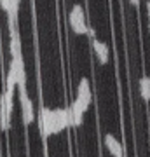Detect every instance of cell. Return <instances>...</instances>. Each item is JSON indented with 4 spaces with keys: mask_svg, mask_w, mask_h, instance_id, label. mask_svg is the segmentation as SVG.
I'll list each match as a JSON object with an SVG mask.
<instances>
[{
    "mask_svg": "<svg viewBox=\"0 0 150 157\" xmlns=\"http://www.w3.org/2000/svg\"><path fill=\"white\" fill-rule=\"evenodd\" d=\"M103 141H105V147L108 148V152H110L113 157H124V150H122V145H121V141L117 140L113 135H105V138H103Z\"/></svg>",
    "mask_w": 150,
    "mask_h": 157,
    "instance_id": "obj_4",
    "label": "cell"
},
{
    "mask_svg": "<svg viewBox=\"0 0 150 157\" xmlns=\"http://www.w3.org/2000/svg\"><path fill=\"white\" fill-rule=\"evenodd\" d=\"M129 2H131L133 6H140V0H129Z\"/></svg>",
    "mask_w": 150,
    "mask_h": 157,
    "instance_id": "obj_9",
    "label": "cell"
},
{
    "mask_svg": "<svg viewBox=\"0 0 150 157\" xmlns=\"http://www.w3.org/2000/svg\"><path fill=\"white\" fill-rule=\"evenodd\" d=\"M93 49H94V52H96V56H98V59H100V63L105 65V63L108 61V45L94 37V39H93Z\"/></svg>",
    "mask_w": 150,
    "mask_h": 157,
    "instance_id": "obj_5",
    "label": "cell"
},
{
    "mask_svg": "<svg viewBox=\"0 0 150 157\" xmlns=\"http://www.w3.org/2000/svg\"><path fill=\"white\" fill-rule=\"evenodd\" d=\"M0 157H2V155H0Z\"/></svg>",
    "mask_w": 150,
    "mask_h": 157,
    "instance_id": "obj_10",
    "label": "cell"
},
{
    "mask_svg": "<svg viewBox=\"0 0 150 157\" xmlns=\"http://www.w3.org/2000/svg\"><path fill=\"white\" fill-rule=\"evenodd\" d=\"M140 94L143 98L145 101H150V77L143 75V77L140 78Z\"/></svg>",
    "mask_w": 150,
    "mask_h": 157,
    "instance_id": "obj_8",
    "label": "cell"
},
{
    "mask_svg": "<svg viewBox=\"0 0 150 157\" xmlns=\"http://www.w3.org/2000/svg\"><path fill=\"white\" fill-rule=\"evenodd\" d=\"M68 21H70V26H72V30L75 33H79V35L87 33L89 26L86 25V16H84V9L80 4H75L72 7V11L68 14Z\"/></svg>",
    "mask_w": 150,
    "mask_h": 157,
    "instance_id": "obj_2",
    "label": "cell"
},
{
    "mask_svg": "<svg viewBox=\"0 0 150 157\" xmlns=\"http://www.w3.org/2000/svg\"><path fill=\"white\" fill-rule=\"evenodd\" d=\"M11 52H12V58L21 56V40H19L17 28H11Z\"/></svg>",
    "mask_w": 150,
    "mask_h": 157,
    "instance_id": "obj_6",
    "label": "cell"
},
{
    "mask_svg": "<svg viewBox=\"0 0 150 157\" xmlns=\"http://www.w3.org/2000/svg\"><path fill=\"white\" fill-rule=\"evenodd\" d=\"M77 96H82V98H89L93 100V93H91V84H89V78L82 77L80 82L77 86Z\"/></svg>",
    "mask_w": 150,
    "mask_h": 157,
    "instance_id": "obj_7",
    "label": "cell"
},
{
    "mask_svg": "<svg viewBox=\"0 0 150 157\" xmlns=\"http://www.w3.org/2000/svg\"><path fill=\"white\" fill-rule=\"evenodd\" d=\"M39 126H40V133H42L44 138H49L51 135H58V133H61V129H60V126H58V121H56L54 108L40 107Z\"/></svg>",
    "mask_w": 150,
    "mask_h": 157,
    "instance_id": "obj_1",
    "label": "cell"
},
{
    "mask_svg": "<svg viewBox=\"0 0 150 157\" xmlns=\"http://www.w3.org/2000/svg\"><path fill=\"white\" fill-rule=\"evenodd\" d=\"M19 101H21V112H23V122L32 124L35 121V112H33V103L28 98V93H19Z\"/></svg>",
    "mask_w": 150,
    "mask_h": 157,
    "instance_id": "obj_3",
    "label": "cell"
}]
</instances>
